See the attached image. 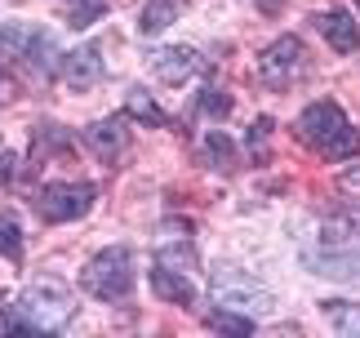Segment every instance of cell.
I'll return each mask as SVG.
<instances>
[{
    "mask_svg": "<svg viewBox=\"0 0 360 338\" xmlns=\"http://www.w3.org/2000/svg\"><path fill=\"white\" fill-rule=\"evenodd\" d=\"M72 316H76V299L63 285H53V280L27 285L13 299V307H0V325L13 330V334H53Z\"/></svg>",
    "mask_w": 360,
    "mask_h": 338,
    "instance_id": "cell-1",
    "label": "cell"
},
{
    "mask_svg": "<svg viewBox=\"0 0 360 338\" xmlns=\"http://www.w3.org/2000/svg\"><path fill=\"white\" fill-rule=\"evenodd\" d=\"M80 285H85L94 299L103 303H120L134 294V258L124 245H112L103 254H94V258L85 263V272H80Z\"/></svg>",
    "mask_w": 360,
    "mask_h": 338,
    "instance_id": "cell-2",
    "label": "cell"
},
{
    "mask_svg": "<svg viewBox=\"0 0 360 338\" xmlns=\"http://www.w3.org/2000/svg\"><path fill=\"white\" fill-rule=\"evenodd\" d=\"M94 187L89 182H45L36 192V214L45 223H72L80 214H89Z\"/></svg>",
    "mask_w": 360,
    "mask_h": 338,
    "instance_id": "cell-3",
    "label": "cell"
},
{
    "mask_svg": "<svg viewBox=\"0 0 360 338\" xmlns=\"http://www.w3.org/2000/svg\"><path fill=\"white\" fill-rule=\"evenodd\" d=\"M302 72H307V49H302V40L298 36H281L276 45L262 49V58H258V76L267 80V84H289V80H298Z\"/></svg>",
    "mask_w": 360,
    "mask_h": 338,
    "instance_id": "cell-4",
    "label": "cell"
},
{
    "mask_svg": "<svg viewBox=\"0 0 360 338\" xmlns=\"http://www.w3.org/2000/svg\"><path fill=\"white\" fill-rule=\"evenodd\" d=\"M298 138L307 147H316V151H325L329 143H334V138L347 130V116H342V107L334 103V98H321V103H311L307 111H302L298 116Z\"/></svg>",
    "mask_w": 360,
    "mask_h": 338,
    "instance_id": "cell-5",
    "label": "cell"
},
{
    "mask_svg": "<svg viewBox=\"0 0 360 338\" xmlns=\"http://www.w3.org/2000/svg\"><path fill=\"white\" fill-rule=\"evenodd\" d=\"M58 72H63V80L72 84V89H94V84L103 80V49L98 45H80V49H72V54H63V63H58Z\"/></svg>",
    "mask_w": 360,
    "mask_h": 338,
    "instance_id": "cell-6",
    "label": "cell"
},
{
    "mask_svg": "<svg viewBox=\"0 0 360 338\" xmlns=\"http://www.w3.org/2000/svg\"><path fill=\"white\" fill-rule=\"evenodd\" d=\"M214 299L218 307H236V312H254V299H262V289L240 272H223L214 276Z\"/></svg>",
    "mask_w": 360,
    "mask_h": 338,
    "instance_id": "cell-7",
    "label": "cell"
},
{
    "mask_svg": "<svg viewBox=\"0 0 360 338\" xmlns=\"http://www.w3.org/2000/svg\"><path fill=\"white\" fill-rule=\"evenodd\" d=\"M316 27H321V36H325L338 54H352V49L360 45V23L352 18L347 9H325L321 18H316Z\"/></svg>",
    "mask_w": 360,
    "mask_h": 338,
    "instance_id": "cell-8",
    "label": "cell"
},
{
    "mask_svg": "<svg viewBox=\"0 0 360 338\" xmlns=\"http://www.w3.org/2000/svg\"><path fill=\"white\" fill-rule=\"evenodd\" d=\"M151 289H156L165 303H178V307L196 303V289H191L187 272H174L169 263H156V272H151Z\"/></svg>",
    "mask_w": 360,
    "mask_h": 338,
    "instance_id": "cell-9",
    "label": "cell"
},
{
    "mask_svg": "<svg viewBox=\"0 0 360 338\" xmlns=\"http://www.w3.org/2000/svg\"><path fill=\"white\" fill-rule=\"evenodd\" d=\"M85 143L94 147V156L98 161H116L120 151H124V120H98V125H89L85 130Z\"/></svg>",
    "mask_w": 360,
    "mask_h": 338,
    "instance_id": "cell-10",
    "label": "cell"
},
{
    "mask_svg": "<svg viewBox=\"0 0 360 338\" xmlns=\"http://www.w3.org/2000/svg\"><path fill=\"white\" fill-rule=\"evenodd\" d=\"M196 67H200L196 49H160L156 54V76L169 84H183L187 76H196Z\"/></svg>",
    "mask_w": 360,
    "mask_h": 338,
    "instance_id": "cell-11",
    "label": "cell"
},
{
    "mask_svg": "<svg viewBox=\"0 0 360 338\" xmlns=\"http://www.w3.org/2000/svg\"><path fill=\"white\" fill-rule=\"evenodd\" d=\"M360 241V209H347L338 218H325L321 227V245H356Z\"/></svg>",
    "mask_w": 360,
    "mask_h": 338,
    "instance_id": "cell-12",
    "label": "cell"
},
{
    "mask_svg": "<svg viewBox=\"0 0 360 338\" xmlns=\"http://www.w3.org/2000/svg\"><path fill=\"white\" fill-rule=\"evenodd\" d=\"M22 58H32V67H36L40 76H49L53 67L63 63V58H58V45H53V36H49V32H36V36H32V45L22 49Z\"/></svg>",
    "mask_w": 360,
    "mask_h": 338,
    "instance_id": "cell-13",
    "label": "cell"
},
{
    "mask_svg": "<svg viewBox=\"0 0 360 338\" xmlns=\"http://www.w3.org/2000/svg\"><path fill=\"white\" fill-rule=\"evenodd\" d=\"M210 330H218V334H236V338H249V334H254V316H240L236 307H218V312L210 316Z\"/></svg>",
    "mask_w": 360,
    "mask_h": 338,
    "instance_id": "cell-14",
    "label": "cell"
},
{
    "mask_svg": "<svg viewBox=\"0 0 360 338\" xmlns=\"http://www.w3.org/2000/svg\"><path fill=\"white\" fill-rule=\"evenodd\" d=\"M169 23H174V0H147L138 32H143V36H156V32H165Z\"/></svg>",
    "mask_w": 360,
    "mask_h": 338,
    "instance_id": "cell-15",
    "label": "cell"
},
{
    "mask_svg": "<svg viewBox=\"0 0 360 338\" xmlns=\"http://www.w3.org/2000/svg\"><path fill=\"white\" fill-rule=\"evenodd\" d=\"M124 107H129V116L134 120H147V125H169V116L151 103V98L143 94V89H129V98H124Z\"/></svg>",
    "mask_w": 360,
    "mask_h": 338,
    "instance_id": "cell-16",
    "label": "cell"
},
{
    "mask_svg": "<svg viewBox=\"0 0 360 338\" xmlns=\"http://www.w3.org/2000/svg\"><path fill=\"white\" fill-rule=\"evenodd\" d=\"M103 9H107V0H67V23L76 27H89V23H98L103 18Z\"/></svg>",
    "mask_w": 360,
    "mask_h": 338,
    "instance_id": "cell-17",
    "label": "cell"
},
{
    "mask_svg": "<svg viewBox=\"0 0 360 338\" xmlns=\"http://www.w3.org/2000/svg\"><path fill=\"white\" fill-rule=\"evenodd\" d=\"M338 334H360V303H325Z\"/></svg>",
    "mask_w": 360,
    "mask_h": 338,
    "instance_id": "cell-18",
    "label": "cell"
},
{
    "mask_svg": "<svg viewBox=\"0 0 360 338\" xmlns=\"http://www.w3.org/2000/svg\"><path fill=\"white\" fill-rule=\"evenodd\" d=\"M321 156H329V161H352V156H360V130H352V125H347V130H342L334 143L321 151Z\"/></svg>",
    "mask_w": 360,
    "mask_h": 338,
    "instance_id": "cell-19",
    "label": "cell"
},
{
    "mask_svg": "<svg viewBox=\"0 0 360 338\" xmlns=\"http://www.w3.org/2000/svg\"><path fill=\"white\" fill-rule=\"evenodd\" d=\"M0 254H5L9 263L22 258V232H18V223H13L9 214H0Z\"/></svg>",
    "mask_w": 360,
    "mask_h": 338,
    "instance_id": "cell-20",
    "label": "cell"
},
{
    "mask_svg": "<svg viewBox=\"0 0 360 338\" xmlns=\"http://www.w3.org/2000/svg\"><path fill=\"white\" fill-rule=\"evenodd\" d=\"M205 151H210V156L223 165V169L236 165V151H231V143H227V134H223V130H214L210 138H205Z\"/></svg>",
    "mask_w": 360,
    "mask_h": 338,
    "instance_id": "cell-21",
    "label": "cell"
},
{
    "mask_svg": "<svg viewBox=\"0 0 360 338\" xmlns=\"http://www.w3.org/2000/svg\"><path fill=\"white\" fill-rule=\"evenodd\" d=\"M325 276H360V258H334V254H325Z\"/></svg>",
    "mask_w": 360,
    "mask_h": 338,
    "instance_id": "cell-22",
    "label": "cell"
},
{
    "mask_svg": "<svg viewBox=\"0 0 360 338\" xmlns=\"http://www.w3.org/2000/svg\"><path fill=\"white\" fill-rule=\"evenodd\" d=\"M200 107L210 111V116H227L231 111V103L223 98V89H205V98H200Z\"/></svg>",
    "mask_w": 360,
    "mask_h": 338,
    "instance_id": "cell-23",
    "label": "cell"
},
{
    "mask_svg": "<svg viewBox=\"0 0 360 338\" xmlns=\"http://www.w3.org/2000/svg\"><path fill=\"white\" fill-rule=\"evenodd\" d=\"M13 174H18V156L5 151V156H0V182H13Z\"/></svg>",
    "mask_w": 360,
    "mask_h": 338,
    "instance_id": "cell-24",
    "label": "cell"
},
{
    "mask_svg": "<svg viewBox=\"0 0 360 338\" xmlns=\"http://www.w3.org/2000/svg\"><path fill=\"white\" fill-rule=\"evenodd\" d=\"M13 98V80H0V103H9Z\"/></svg>",
    "mask_w": 360,
    "mask_h": 338,
    "instance_id": "cell-25",
    "label": "cell"
}]
</instances>
